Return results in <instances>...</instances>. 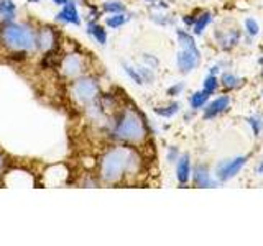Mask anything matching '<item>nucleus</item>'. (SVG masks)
I'll return each mask as SVG.
<instances>
[{
  "label": "nucleus",
  "instance_id": "nucleus-1",
  "mask_svg": "<svg viewBox=\"0 0 263 246\" xmlns=\"http://www.w3.org/2000/svg\"><path fill=\"white\" fill-rule=\"evenodd\" d=\"M142 168V158L135 148L114 146L99 162V177L105 184H117L125 176H134Z\"/></svg>",
  "mask_w": 263,
  "mask_h": 246
},
{
  "label": "nucleus",
  "instance_id": "nucleus-2",
  "mask_svg": "<svg viewBox=\"0 0 263 246\" xmlns=\"http://www.w3.org/2000/svg\"><path fill=\"white\" fill-rule=\"evenodd\" d=\"M114 138L123 143L130 145H140L143 143L148 136V128L145 118L142 113L135 110L134 107H125L120 115L117 117V121L114 125Z\"/></svg>",
  "mask_w": 263,
  "mask_h": 246
},
{
  "label": "nucleus",
  "instance_id": "nucleus-3",
  "mask_svg": "<svg viewBox=\"0 0 263 246\" xmlns=\"http://www.w3.org/2000/svg\"><path fill=\"white\" fill-rule=\"evenodd\" d=\"M0 38L2 43L13 51H33L36 48V33L27 23L5 25Z\"/></svg>",
  "mask_w": 263,
  "mask_h": 246
},
{
  "label": "nucleus",
  "instance_id": "nucleus-4",
  "mask_svg": "<svg viewBox=\"0 0 263 246\" xmlns=\"http://www.w3.org/2000/svg\"><path fill=\"white\" fill-rule=\"evenodd\" d=\"M71 94L79 104H90L99 95V82L94 77H79L72 82Z\"/></svg>",
  "mask_w": 263,
  "mask_h": 246
},
{
  "label": "nucleus",
  "instance_id": "nucleus-5",
  "mask_svg": "<svg viewBox=\"0 0 263 246\" xmlns=\"http://www.w3.org/2000/svg\"><path fill=\"white\" fill-rule=\"evenodd\" d=\"M245 164H247L245 156H235V158L220 161L216 166V172H214L216 174V180L217 182H227L229 179L235 177L243 169Z\"/></svg>",
  "mask_w": 263,
  "mask_h": 246
},
{
  "label": "nucleus",
  "instance_id": "nucleus-6",
  "mask_svg": "<svg viewBox=\"0 0 263 246\" xmlns=\"http://www.w3.org/2000/svg\"><path fill=\"white\" fill-rule=\"evenodd\" d=\"M201 63V51L199 48H181L176 56V66L181 74H189L193 72Z\"/></svg>",
  "mask_w": 263,
  "mask_h": 246
},
{
  "label": "nucleus",
  "instance_id": "nucleus-7",
  "mask_svg": "<svg viewBox=\"0 0 263 246\" xmlns=\"http://www.w3.org/2000/svg\"><path fill=\"white\" fill-rule=\"evenodd\" d=\"M191 179L193 184L199 189H205V187H214L217 184L216 179H212L211 171L205 164H196L191 171Z\"/></svg>",
  "mask_w": 263,
  "mask_h": 246
},
{
  "label": "nucleus",
  "instance_id": "nucleus-8",
  "mask_svg": "<svg viewBox=\"0 0 263 246\" xmlns=\"http://www.w3.org/2000/svg\"><path fill=\"white\" fill-rule=\"evenodd\" d=\"M84 71V61L79 54H68L61 61V72L66 77H78Z\"/></svg>",
  "mask_w": 263,
  "mask_h": 246
},
{
  "label": "nucleus",
  "instance_id": "nucleus-9",
  "mask_svg": "<svg viewBox=\"0 0 263 246\" xmlns=\"http://www.w3.org/2000/svg\"><path fill=\"white\" fill-rule=\"evenodd\" d=\"M230 105V97L229 95H219L217 98H214L212 102L205 104V109H204V113L202 117L204 120H212L219 117L220 113H224Z\"/></svg>",
  "mask_w": 263,
  "mask_h": 246
},
{
  "label": "nucleus",
  "instance_id": "nucleus-10",
  "mask_svg": "<svg viewBox=\"0 0 263 246\" xmlns=\"http://www.w3.org/2000/svg\"><path fill=\"white\" fill-rule=\"evenodd\" d=\"M214 36L217 39V45L224 49V51H229L234 46H237V43L240 41V31L235 28H229V30H219L214 33Z\"/></svg>",
  "mask_w": 263,
  "mask_h": 246
},
{
  "label": "nucleus",
  "instance_id": "nucleus-11",
  "mask_svg": "<svg viewBox=\"0 0 263 246\" xmlns=\"http://www.w3.org/2000/svg\"><path fill=\"white\" fill-rule=\"evenodd\" d=\"M191 158L189 154H179V158L176 159V179L179 184H187L191 180Z\"/></svg>",
  "mask_w": 263,
  "mask_h": 246
},
{
  "label": "nucleus",
  "instance_id": "nucleus-12",
  "mask_svg": "<svg viewBox=\"0 0 263 246\" xmlns=\"http://www.w3.org/2000/svg\"><path fill=\"white\" fill-rule=\"evenodd\" d=\"M56 31L49 27H43L36 35V48H40L41 51H49L56 45Z\"/></svg>",
  "mask_w": 263,
  "mask_h": 246
},
{
  "label": "nucleus",
  "instance_id": "nucleus-13",
  "mask_svg": "<svg viewBox=\"0 0 263 246\" xmlns=\"http://www.w3.org/2000/svg\"><path fill=\"white\" fill-rule=\"evenodd\" d=\"M60 22H64V23H71V25H79L81 23V18H79V12L74 2H68L64 4V8L58 13L56 16Z\"/></svg>",
  "mask_w": 263,
  "mask_h": 246
},
{
  "label": "nucleus",
  "instance_id": "nucleus-14",
  "mask_svg": "<svg viewBox=\"0 0 263 246\" xmlns=\"http://www.w3.org/2000/svg\"><path fill=\"white\" fill-rule=\"evenodd\" d=\"M211 22H212V13H211L209 10H204V12H201L199 15H196L194 23H193V27H191L193 35L201 36L202 33H204V30L211 25Z\"/></svg>",
  "mask_w": 263,
  "mask_h": 246
},
{
  "label": "nucleus",
  "instance_id": "nucleus-15",
  "mask_svg": "<svg viewBox=\"0 0 263 246\" xmlns=\"http://www.w3.org/2000/svg\"><path fill=\"white\" fill-rule=\"evenodd\" d=\"M87 31H89V35L97 41V43H101V45H105L107 43V31L99 23L90 22L87 25Z\"/></svg>",
  "mask_w": 263,
  "mask_h": 246
},
{
  "label": "nucleus",
  "instance_id": "nucleus-16",
  "mask_svg": "<svg viewBox=\"0 0 263 246\" xmlns=\"http://www.w3.org/2000/svg\"><path fill=\"white\" fill-rule=\"evenodd\" d=\"M220 86L227 90H235L242 86V79L232 72H226V74H222V77H220Z\"/></svg>",
  "mask_w": 263,
  "mask_h": 246
},
{
  "label": "nucleus",
  "instance_id": "nucleus-17",
  "mask_svg": "<svg viewBox=\"0 0 263 246\" xmlns=\"http://www.w3.org/2000/svg\"><path fill=\"white\" fill-rule=\"evenodd\" d=\"M208 100H209V94L204 92V90H197V92L189 95V105H191L193 110L202 109L208 104Z\"/></svg>",
  "mask_w": 263,
  "mask_h": 246
},
{
  "label": "nucleus",
  "instance_id": "nucleus-18",
  "mask_svg": "<svg viewBox=\"0 0 263 246\" xmlns=\"http://www.w3.org/2000/svg\"><path fill=\"white\" fill-rule=\"evenodd\" d=\"M15 13H16V5L12 0H0V16H2L4 20L7 22L13 20Z\"/></svg>",
  "mask_w": 263,
  "mask_h": 246
},
{
  "label": "nucleus",
  "instance_id": "nucleus-19",
  "mask_svg": "<svg viewBox=\"0 0 263 246\" xmlns=\"http://www.w3.org/2000/svg\"><path fill=\"white\" fill-rule=\"evenodd\" d=\"M179 109H181V105L178 102H171V104L163 105V107H155V113L160 115V117H163V118H171L178 113Z\"/></svg>",
  "mask_w": 263,
  "mask_h": 246
},
{
  "label": "nucleus",
  "instance_id": "nucleus-20",
  "mask_svg": "<svg viewBox=\"0 0 263 246\" xmlns=\"http://www.w3.org/2000/svg\"><path fill=\"white\" fill-rule=\"evenodd\" d=\"M176 36H178L181 48H194V46H197L193 33H189L186 30H176Z\"/></svg>",
  "mask_w": 263,
  "mask_h": 246
},
{
  "label": "nucleus",
  "instance_id": "nucleus-21",
  "mask_svg": "<svg viewBox=\"0 0 263 246\" xmlns=\"http://www.w3.org/2000/svg\"><path fill=\"white\" fill-rule=\"evenodd\" d=\"M219 84H220L219 77H217V76H214V74H209V76L205 77V79H204V82H202V90H204V92H208V94L211 95V94H214V92H216V90H217Z\"/></svg>",
  "mask_w": 263,
  "mask_h": 246
},
{
  "label": "nucleus",
  "instance_id": "nucleus-22",
  "mask_svg": "<svg viewBox=\"0 0 263 246\" xmlns=\"http://www.w3.org/2000/svg\"><path fill=\"white\" fill-rule=\"evenodd\" d=\"M127 20L128 18H127L125 13H114L110 16H107L105 23H107V27H109V28H120L122 25L127 23Z\"/></svg>",
  "mask_w": 263,
  "mask_h": 246
},
{
  "label": "nucleus",
  "instance_id": "nucleus-23",
  "mask_svg": "<svg viewBox=\"0 0 263 246\" xmlns=\"http://www.w3.org/2000/svg\"><path fill=\"white\" fill-rule=\"evenodd\" d=\"M104 12L105 13H125V5H123L122 2H119V0H109V2H105L102 5Z\"/></svg>",
  "mask_w": 263,
  "mask_h": 246
},
{
  "label": "nucleus",
  "instance_id": "nucleus-24",
  "mask_svg": "<svg viewBox=\"0 0 263 246\" xmlns=\"http://www.w3.org/2000/svg\"><path fill=\"white\" fill-rule=\"evenodd\" d=\"M243 28H245V33L249 36H257L258 33H260V25H258V22L255 20V18H252V16H249V18L245 20V23H243Z\"/></svg>",
  "mask_w": 263,
  "mask_h": 246
},
{
  "label": "nucleus",
  "instance_id": "nucleus-25",
  "mask_svg": "<svg viewBox=\"0 0 263 246\" xmlns=\"http://www.w3.org/2000/svg\"><path fill=\"white\" fill-rule=\"evenodd\" d=\"M247 123L250 125V128H252V131H253V135H255V136H260L261 128H263V118L258 117V115H253V117H249V118H247Z\"/></svg>",
  "mask_w": 263,
  "mask_h": 246
},
{
  "label": "nucleus",
  "instance_id": "nucleus-26",
  "mask_svg": "<svg viewBox=\"0 0 263 246\" xmlns=\"http://www.w3.org/2000/svg\"><path fill=\"white\" fill-rule=\"evenodd\" d=\"M123 68H125V72L128 74V77L135 82V84H138V86H142V84H145V80H143V77L140 76V72H138V69H135V68H132V66H128V64H125L123 63Z\"/></svg>",
  "mask_w": 263,
  "mask_h": 246
},
{
  "label": "nucleus",
  "instance_id": "nucleus-27",
  "mask_svg": "<svg viewBox=\"0 0 263 246\" xmlns=\"http://www.w3.org/2000/svg\"><path fill=\"white\" fill-rule=\"evenodd\" d=\"M183 90H184V84H183V82H176V84H173L171 87H168L166 94L170 97H178L181 92H183Z\"/></svg>",
  "mask_w": 263,
  "mask_h": 246
},
{
  "label": "nucleus",
  "instance_id": "nucleus-28",
  "mask_svg": "<svg viewBox=\"0 0 263 246\" xmlns=\"http://www.w3.org/2000/svg\"><path fill=\"white\" fill-rule=\"evenodd\" d=\"M179 158V151L176 148H170V153H168V161L170 162H176V159Z\"/></svg>",
  "mask_w": 263,
  "mask_h": 246
},
{
  "label": "nucleus",
  "instance_id": "nucleus-29",
  "mask_svg": "<svg viewBox=\"0 0 263 246\" xmlns=\"http://www.w3.org/2000/svg\"><path fill=\"white\" fill-rule=\"evenodd\" d=\"M143 61L148 64V68H152V69H153V68H156V66H158V61H156L155 57H150L148 54H145V56H143Z\"/></svg>",
  "mask_w": 263,
  "mask_h": 246
},
{
  "label": "nucleus",
  "instance_id": "nucleus-30",
  "mask_svg": "<svg viewBox=\"0 0 263 246\" xmlns=\"http://www.w3.org/2000/svg\"><path fill=\"white\" fill-rule=\"evenodd\" d=\"M4 169H5V156L0 153V177L4 174Z\"/></svg>",
  "mask_w": 263,
  "mask_h": 246
},
{
  "label": "nucleus",
  "instance_id": "nucleus-31",
  "mask_svg": "<svg viewBox=\"0 0 263 246\" xmlns=\"http://www.w3.org/2000/svg\"><path fill=\"white\" fill-rule=\"evenodd\" d=\"M257 172H258V174H263V159H261V162L257 166Z\"/></svg>",
  "mask_w": 263,
  "mask_h": 246
},
{
  "label": "nucleus",
  "instance_id": "nucleus-32",
  "mask_svg": "<svg viewBox=\"0 0 263 246\" xmlns=\"http://www.w3.org/2000/svg\"><path fill=\"white\" fill-rule=\"evenodd\" d=\"M53 2L56 5H64V4H68V0H53Z\"/></svg>",
  "mask_w": 263,
  "mask_h": 246
},
{
  "label": "nucleus",
  "instance_id": "nucleus-33",
  "mask_svg": "<svg viewBox=\"0 0 263 246\" xmlns=\"http://www.w3.org/2000/svg\"><path fill=\"white\" fill-rule=\"evenodd\" d=\"M30 2H38V0H30Z\"/></svg>",
  "mask_w": 263,
  "mask_h": 246
},
{
  "label": "nucleus",
  "instance_id": "nucleus-34",
  "mask_svg": "<svg viewBox=\"0 0 263 246\" xmlns=\"http://www.w3.org/2000/svg\"><path fill=\"white\" fill-rule=\"evenodd\" d=\"M261 79H263V69H261Z\"/></svg>",
  "mask_w": 263,
  "mask_h": 246
},
{
  "label": "nucleus",
  "instance_id": "nucleus-35",
  "mask_svg": "<svg viewBox=\"0 0 263 246\" xmlns=\"http://www.w3.org/2000/svg\"><path fill=\"white\" fill-rule=\"evenodd\" d=\"M148 2H153V0H148Z\"/></svg>",
  "mask_w": 263,
  "mask_h": 246
},
{
  "label": "nucleus",
  "instance_id": "nucleus-36",
  "mask_svg": "<svg viewBox=\"0 0 263 246\" xmlns=\"http://www.w3.org/2000/svg\"><path fill=\"white\" fill-rule=\"evenodd\" d=\"M261 95H263V92H261Z\"/></svg>",
  "mask_w": 263,
  "mask_h": 246
}]
</instances>
